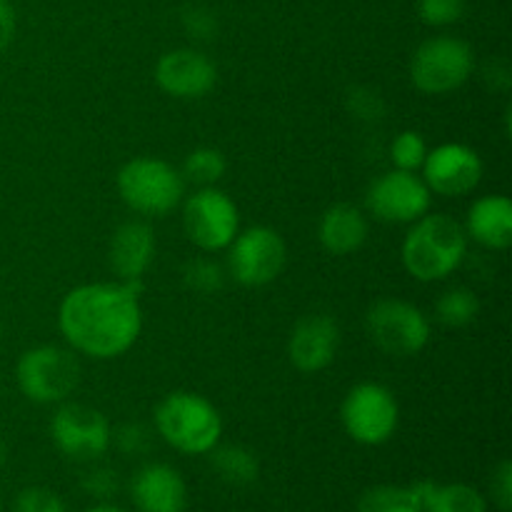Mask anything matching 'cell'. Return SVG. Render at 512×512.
<instances>
[{
    "mask_svg": "<svg viewBox=\"0 0 512 512\" xmlns=\"http://www.w3.org/2000/svg\"><path fill=\"white\" fill-rule=\"evenodd\" d=\"M433 193L418 173L388 170L380 175L365 195V208L380 223L410 225L430 213Z\"/></svg>",
    "mask_w": 512,
    "mask_h": 512,
    "instance_id": "obj_12",
    "label": "cell"
},
{
    "mask_svg": "<svg viewBox=\"0 0 512 512\" xmlns=\"http://www.w3.org/2000/svg\"><path fill=\"white\" fill-rule=\"evenodd\" d=\"M468 255V235L455 218L445 213H425L410 223L400 248L403 268L420 283L450 278Z\"/></svg>",
    "mask_w": 512,
    "mask_h": 512,
    "instance_id": "obj_2",
    "label": "cell"
},
{
    "mask_svg": "<svg viewBox=\"0 0 512 512\" xmlns=\"http://www.w3.org/2000/svg\"><path fill=\"white\" fill-rule=\"evenodd\" d=\"M130 498L138 512H185L188 485L170 465L150 463L130 480Z\"/></svg>",
    "mask_w": 512,
    "mask_h": 512,
    "instance_id": "obj_16",
    "label": "cell"
},
{
    "mask_svg": "<svg viewBox=\"0 0 512 512\" xmlns=\"http://www.w3.org/2000/svg\"><path fill=\"white\" fill-rule=\"evenodd\" d=\"M465 235L488 250H508L512 245V203L508 195H483L465 218Z\"/></svg>",
    "mask_w": 512,
    "mask_h": 512,
    "instance_id": "obj_18",
    "label": "cell"
},
{
    "mask_svg": "<svg viewBox=\"0 0 512 512\" xmlns=\"http://www.w3.org/2000/svg\"><path fill=\"white\" fill-rule=\"evenodd\" d=\"M480 313V300L473 290L468 288H453L448 293L440 295L435 303V318L443 323L445 328H465L473 323Z\"/></svg>",
    "mask_w": 512,
    "mask_h": 512,
    "instance_id": "obj_23",
    "label": "cell"
},
{
    "mask_svg": "<svg viewBox=\"0 0 512 512\" xmlns=\"http://www.w3.org/2000/svg\"><path fill=\"white\" fill-rule=\"evenodd\" d=\"M118 193L140 215H165L185 195L183 173L158 158H133L118 170Z\"/></svg>",
    "mask_w": 512,
    "mask_h": 512,
    "instance_id": "obj_4",
    "label": "cell"
},
{
    "mask_svg": "<svg viewBox=\"0 0 512 512\" xmlns=\"http://www.w3.org/2000/svg\"><path fill=\"white\" fill-rule=\"evenodd\" d=\"M490 495L493 503L503 512H510L512 508V463L510 460H500L498 468L493 470L490 478Z\"/></svg>",
    "mask_w": 512,
    "mask_h": 512,
    "instance_id": "obj_29",
    "label": "cell"
},
{
    "mask_svg": "<svg viewBox=\"0 0 512 512\" xmlns=\"http://www.w3.org/2000/svg\"><path fill=\"white\" fill-rule=\"evenodd\" d=\"M228 273L245 288H263L278 280L288 263V248L278 230L268 225L238 230L228 245Z\"/></svg>",
    "mask_w": 512,
    "mask_h": 512,
    "instance_id": "obj_9",
    "label": "cell"
},
{
    "mask_svg": "<svg viewBox=\"0 0 512 512\" xmlns=\"http://www.w3.org/2000/svg\"><path fill=\"white\" fill-rule=\"evenodd\" d=\"M5 460H8V448H5V440L3 435H0V468L5 465Z\"/></svg>",
    "mask_w": 512,
    "mask_h": 512,
    "instance_id": "obj_33",
    "label": "cell"
},
{
    "mask_svg": "<svg viewBox=\"0 0 512 512\" xmlns=\"http://www.w3.org/2000/svg\"><path fill=\"white\" fill-rule=\"evenodd\" d=\"M110 268L120 283H143L155 258V233L143 220H128L110 238Z\"/></svg>",
    "mask_w": 512,
    "mask_h": 512,
    "instance_id": "obj_17",
    "label": "cell"
},
{
    "mask_svg": "<svg viewBox=\"0 0 512 512\" xmlns=\"http://www.w3.org/2000/svg\"><path fill=\"white\" fill-rule=\"evenodd\" d=\"M15 512H68L63 498L58 493L40 485H30V488L20 490L13 505Z\"/></svg>",
    "mask_w": 512,
    "mask_h": 512,
    "instance_id": "obj_28",
    "label": "cell"
},
{
    "mask_svg": "<svg viewBox=\"0 0 512 512\" xmlns=\"http://www.w3.org/2000/svg\"><path fill=\"white\" fill-rule=\"evenodd\" d=\"M225 170H228L225 155L220 153L218 148H208V145H205V148H195L193 153L185 158L183 178L200 185V188H210V185H215L223 178Z\"/></svg>",
    "mask_w": 512,
    "mask_h": 512,
    "instance_id": "obj_24",
    "label": "cell"
},
{
    "mask_svg": "<svg viewBox=\"0 0 512 512\" xmlns=\"http://www.w3.org/2000/svg\"><path fill=\"white\" fill-rule=\"evenodd\" d=\"M343 428L355 443L383 445L395 435L400 423V405L393 390L383 383H360L348 390L340 405Z\"/></svg>",
    "mask_w": 512,
    "mask_h": 512,
    "instance_id": "obj_8",
    "label": "cell"
},
{
    "mask_svg": "<svg viewBox=\"0 0 512 512\" xmlns=\"http://www.w3.org/2000/svg\"><path fill=\"white\" fill-rule=\"evenodd\" d=\"M420 20L433 28H445L463 18L465 0H420Z\"/></svg>",
    "mask_w": 512,
    "mask_h": 512,
    "instance_id": "obj_27",
    "label": "cell"
},
{
    "mask_svg": "<svg viewBox=\"0 0 512 512\" xmlns=\"http://www.w3.org/2000/svg\"><path fill=\"white\" fill-rule=\"evenodd\" d=\"M358 512H423L418 493L400 485H378L360 495Z\"/></svg>",
    "mask_w": 512,
    "mask_h": 512,
    "instance_id": "obj_22",
    "label": "cell"
},
{
    "mask_svg": "<svg viewBox=\"0 0 512 512\" xmlns=\"http://www.w3.org/2000/svg\"><path fill=\"white\" fill-rule=\"evenodd\" d=\"M368 338L390 358H413L430 343V320L418 305L400 298H383L365 315Z\"/></svg>",
    "mask_w": 512,
    "mask_h": 512,
    "instance_id": "obj_6",
    "label": "cell"
},
{
    "mask_svg": "<svg viewBox=\"0 0 512 512\" xmlns=\"http://www.w3.org/2000/svg\"><path fill=\"white\" fill-rule=\"evenodd\" d=\"M420 170V178L425 180L430 193L443 198H463L483 180V160L470 145L463 143H443L428 150Z\"/></svg>",
    "mask_w": 512,
    "mask_h": 512,
    "instance_id": "obj_13",
    "label": "cell"
},
{
    "mask_svg": "<svg viewBox=\"0 0 512 512\" xmlns=\"http://www.w3.org/2000/svg\"><path fill=\"white\" fill-rule=\"evenodd\" d=\"M368 215L350 203L330 205L318 225V240L330 255H350L368 240Z\"/></svg>",
    "mask_w": 512,
    "mask_h": 512,
    "instance_id": "obj_19",
    "label": "cell"
},
{
    "mask_svg": "<svg viewBox=\"0 0 512 512\" xmlns=\"http://www.w3.org/2000/svg\"><path fill=\"white\" fill-rule=\"evenodd\" d=\"M340 348L338 320L325 313L305 315L295 323L288 338V358L295 370L313 375L333 365Z\"/></svg>",
    "mask_w": 512,
    "mask_h": 512,
    "instance_id": "obj_15",
    "label": "cell"
},
{
    "mask_svg": "<svg viewBox=\"0 0 512 512\" xmlns=\"http://www.w3.org/2000/svg\"><path fill=\"white\" fill-rule=\"evenodd\" d=\"M213 468L225 483L230 485H253L260 475V463L253 450L243 445H215L213 450Z\"/></svg>",
    "mask_w": 512,
    "mask_h": 512,
    "instance_id": "obj_21",
    "label": "cell"
},
{
    "mask_svg": "<svg viewBox=\"0 0 512 512\" xmlns=\"http://www.w3.org/2000/svg\"><path fill=\"white\" fill-rule=\"evenodd\" d=\"M155 430L183 455H208L223 438V418L208 398L188 390L165 395L155 408Z\"/></svg>",
    "mask_w": 512,
    "mask_h": 512,
    "instance_id": "obj_3",
    "label": "cell"
},
{
    "mask_svg": "<svg viewBox=\"0 0 512 512\" xmlns=\"http://www.w3.org/2000/svg\"><path fill=\"white\" fill-rule=\"evenodd\" d=\"M185 283L190 285L193 290L198 293H215V290L223 288V268L218 263L208 258H198V260H190L185 265Z\"/></svg>",
    "mask_w": 512,
    "mask_h": 512,
    "instance_id": "obj_26",
    "label": "cell"
},
{
    "mask_svg": "<svg viewBox=\"0 0 512 512\" xmlns=\"http://www.w3.org/2000/svg\"><path fill=\"white\" fill-rule=\"evenodd\" d=\"M185 28L198 38H210L215 33V18L203 8H193L185 15Z\"/></svg>",
    "mask_w": 512,
    "mask_h": 512,
    "instance_id": "obj_31",
    "label": "cell"
},
{
    "mask_svg": "<svg viewBox=\"0 0 512 512\" xmlns=\"http://www.w3.org/2000/svg\"><path fill=\"white\" fill-rule=\"evenodd\" d=\"M428 143L418 130H403L395 135L393 145H390V160H393L395 170H408V173H418L428 155Z\"/></svg>",
    "mask_w": 512,
    "mask_h": 512,
    "instance_id": "obj_25",
    "label": "cell"
},
{
    "mask_svg": "<svg viewBox=\"0 0 512 512\" xmlns=\"http://www.w3.org/2000/svg\"><path fill=\"white\" fill-rule=\"evenodd\" d=\"M85 512H128V510L118 508V505H95V508H90Z\"/></svg>",
    "mask_w": 512,
    "mask_h": 512,
    "instance_id": "obj_32",
    "label": "cell"
},
{
    "mask_svg": "<svg viewBox=\"0 0 512 512\" xmlns=\"http://www.w3.org/2000/svg\"><path fill=\"white\" fill-rule=\"evenodd\" d=\"M413 490L418 493L423 512H488V500L473 485H440L433 480H420Z\"/></svg>",
    "mask_w": 512,
    "mask_h": 512,
    "instance_id": "obj_20",
    "label": "cell"
},
{
    "mask_svg": "<svg viewBox=\"0 0 512 512\" xmlns=\"http://www.w3.org/2000/svg\"><path fill=\"white\" fill-rule=\"evenodd\" d=\"M20 393L38 405L63 403L80 383V363L73 350L38 345L20 355L15 368Z\"/></svg>",
    "mask_w": 512,
    "mask_h": 512,
    "instance_id": "obj_5",
    "label": "cell"
},
{
    "mask_svg": "<svg viewBox=\"0 0 512 512\" xmlns=\"http://www.w3.org/2000/svg\"><path fill=\"white\" fill-rule=\"evenodd\" d=\"M155 83L178 100L205 98L218 83V68L205 53L193 48L168 50L155 65Z\"/></svg>",
    "mask_w": 512,
    "mask_h": 512,
    "instance_id": "obj_14",
    "label": "cell"
},
{
    "mask_svg": "<svg viewBox=\"0 0 512 512\" xmlns=\"http://www.w3.org/2000/svg\"><path fill=\"white\" fill-rule=\"evenodd\" d=\"M15 28H18V20H15V8L10 0H0V53L8 50V45L13 43Z\"/></svg>",
    "mask_w": 512,
    "mask_h": 512,
    "instance_id": "obj_30",
    "label": "cell"
},
{
    "mask_svg": "<svg viewBox=\"0 0 512 512\" xmlns=\"http://www.w3.org/2000/svg\"><path fill=\"white\" fill-rule=\"evenodd\" d=\"M50 438L65 458L88 463L108 453L113 428L100 410L83 403H65L50 420Z\"/></svg>",
    "mask_w": 512,
    "mask_h": 512,
    "instance_id": "obj_11",
    "label": "cell"
},
{
    "mask_svg": "<svg viewBox=\"0 0 512 512\" xmlns=\"http://www.w3.org/2000/svg\"><path fill=\"white\" fill-rule=\"evenodd\" d=\"M0 512H3V500H0Z\"/></svg>",
    "mask_w": 512,
    "mask_h": 512,
    "instance_id": "obj_34",
    "label": "cell"
},
{
    "mask_svg": "<svg viewBox=\"0 0 512 512\" xmlns=\"http://www.w3.org/2000/svg\"><path fill=\"white\" fill-rule=\"evenodd\" d=\"M183 228L195 248L203 253H220L240 230L238 205L215 185L195 190L183 205Z\"/></svg>",
    "mask_w": 512,
    "mask_h": 512,
    "instance_id": "obj_10",
    "label": "cell"
},
{
    "mask_svg": "<svg viewBox=\"0 0 512 512\" xmlns=\"http://www.w3.org/2000/svg\"><path fill=\"white\" fill-rule=\"evenodd\" d=\"M140 283L78 285L58 308V328L73 353L95 360L128 353L143 330Z\"/></svg>",
    "mask_w": 512,
    "mask_h": 512,
    "instance_id": "obj_1",
    "label": "cell"
},
{
    "mask_svg": "<svg viewBox=\"0 0 512 512\" xmlns=\"http://www.w3.org/2000/svg\"><path fill=\"white\" fill-rule=\"evenodd\" d=\"M475 55L465 40L453 35L430 38L410 60V80L425 95H448L473 75Z\"/></svg>",
    "mask_w": 512,
    "mask_h": 512,
    "instance_id": "obj_7",
    "label": "cell"
}]
</instances>
